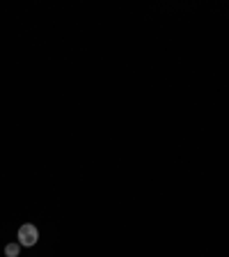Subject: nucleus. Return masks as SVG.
<instances>
[{"instance_id": "1", "label": "nucleus", "mask_w": 229, "mask_h": 257, "mask_svg": "<svg viewBox=\"0 0 229 257\" xmlns=\"http://www.w3.org/2000/svg\"><path fill=\"white\" fill-rule=\"evenodd\" d=\"M16 236H19V243H21V246L30 248V246H35V243H37L39 230H37V227H35L32 223H26V225H21V227H19Z\"/></svg>"}, {"instance_id": "2", "label": "nucleus", "mask_w": 229, "mask_h": 257, "mask_svg": "<svg viewBox=\"0 0 229 257\" xmlns=\"http://www.w3.org/2000/svg\"><path fill=\"white\" fill-rule=\"evenodd\" d=\"M19 252H21V243H19V241L5 246V257H19Z\"/></svg>"}]
</instances>
